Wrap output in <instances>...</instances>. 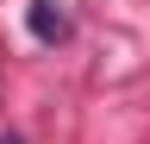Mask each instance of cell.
Listing matches in <instances>:
<instances>
[{"label":"cell","mask_w":150,"mask_h":144,"mask_svg":"<svg viewBox=\"0 0 150 144\" xmlns=\"http://www.w3.org/2000/svg\"><path fill=\"white\" fill-rule=\"evenodd\" d=\"M25 25H31L38 44H63V38H69V13H63V0H31V6H25Z\"/></svg>","instance_id":"1"},{"label":"cell","mask_w":150,"mask_h":144,"mask_svg":"<svg viewBox=\"0 0 150 144\" xmlns=\"http://www.w3.org/2000/svg\"><path fill=\"white\" fill-rule=\"evenodd\" d=\"M0 144H25V138H19V132H0Z\"/></svg>","instance_id":"2"}]
</instances>
